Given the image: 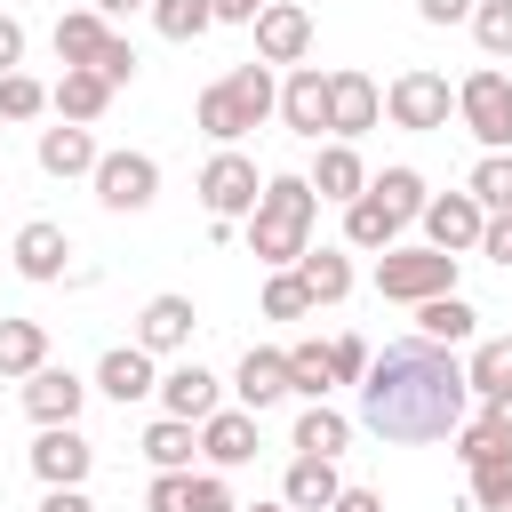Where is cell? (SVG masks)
<instances>
[{
	"label": "cell",
	"mask_w": 512,
	"mask_h": 512,
	"mask_svg": "<svg viewBox=\"0 0 512 512\" xmlns=\"http://www.w3.org/2000/svg\"><path fill=\"white\" fill-rule=\"evenodd\" d=\"M464 400H472L464 368L448 360V344L424 336L384 344V360H368L360 376V424L376 440H448L464 424Z\"/></svg>",
	"instance_id": "cell-1"
},
{
	"label": "cell",
	"mask_w": 512,
	"mask_h": 512,
	"mask_svg": "<svg viewBox=\"0 0 512 512\" xmlns=\"http://www.w3.org/2000/svg\"><path fill=\"white\" fill-rule=\"evenodd\" d=\"M312 216H320V192H312L304 176H264L256 216H248V248H256V264L288 272V264L312 248Z\"/></svg>",
	"instance_id": "cell-2"
},
{
	"label": "cell",
	"mask_w": 512,
	"mask_h": 512,
	"mask_svg": "<svg viewBox=\"0 0 512 512\" xmlns=\"http://www.w3.org/2000/svg\"><path fill=\"white\" fill-rule=\"evenodd\" d=\"M376 296H392V304L456 296V256H440V248H384L376 256Z\"/></svg>",
	"instance_id": "cell-3"
},
{
	"label": "cell",
	"mask_w": 512,
	"mask_h": 512,
	"mask_svg": "<svg viewBox=\"0 0 512 512\" xmlns=\"http://www.w3.org/2000/svg\"><path fill=\"white\" fill-rule=\"evenodd\" d=\"M456 112H464V128L488 144V152H512V80L504 72H472L464 88H456Z\"/></svg>",
	"instance_id": "cell-4"
},
{
	"label": "cell",
	"mask_w": 512,
	"mask_h": 512,
	"mask_svg": "<svg viewBox=\"0 0 512 512\" xmlns=\"http://www.w3.org/2000/svg\"><path fill=\"white\" fill-rule=\"evenodd\" d=\"M256 192H264V176H256V160L248 152H216L208 168H200V200H208V216L232 232V216H256Z\"/></svg>",
	"instance_id": "cell-5"
},
{
	"label": "cell",
	"mask_w": 512,
	"mask_h": 512,
	"mask_svg": "<svg viewBox=\"0 0 512 512\" xmlns=\"http://www.w3.org/2000/svg\"><path fill=\"white\" fill-rule=\"evenodd\" d=\"M152 192H160V160L152 152H104L96 160V200L104 208L136 216V208H152Z\"/></svg>",
	"instance_id": "cell-6"
},
{
	"label": "cell",
	"mask_w": 512,
	"mask_h": 512,
	"mask_svg": "<svg viewBox=\"0 0 512 512\" xmlns=\"http://www.w3.org/2000/svg\"><path fill=\"white\" fill-rule=\"evenodd\" d=\"M376 112H384V96H376L368 72H328V136L336 144H352L360 128H376Z\"/></svg>",
	"instance_id": "cell-7"
},
{
	"label": "cell",
	"mask_w": 512,
	"mask_h": 512,
	"mask_svg": "<svg viewBox=\"0 0 512 512\" xmlns=\"http://www.w3.org/2000/svg\"><path fill=\"white\" fill-rule=\"evenodd\" d=\"M88 464H96V448H88L72 424H40V440H32V472H40L48 488H80Z\"/></svg>",
	"instance_id": "cell-8"
},
{
	"label": "cell",
	"mask_w": 512,
	"mask_h": 512,
	"mask_svg": "<svg viewBox=\"0 0 512 512\" xmlns=\"http://www.w3.org/2000/svg\"><path fill=\"white\" fill-rule=\"evenodd\" d=\"M304 48H312V16L288 8V0H264L256 8V56L264 64H304Z\"/></svg>",
	"instance_id": "cell-9"
},
{
	"label": "cell",
	"mask_w": 512,
	"mask_h": 512,
	"mask_svg": "<svg viewBox=\"0 0 512 512\" xmlns=\"http://www.w3.org/2000/svg\"><path fill=\"white\" fill-rule=\"evenodd\" d=\"M384 104H392V120H400V128H448V104H456V96H448V80H440V72H400Z\"/></svg>",
	"instance_id": "cell-10"
},
{
	"label": "cell",
	"mask_w": 512,
	"mask_h": 512,
	"mask_svg": "<svg viewBox=\"0 0 512 512\" xmlns=\"http://www.w3.org/2000/svg\"><path fill=\"white\" fill-rule=\"evenodd\" d=\"M480 224H488V208H480L472 192H440V200H424V232H432V248H440V256L480 248Z\"/></svg>",
	"instance_id": "cell-11"
},
{
	"label": "cell",
	"mask_w": 512,
	"mask_h": 512,
	"mask_svg": "<svg viewBox=\"0 0 512 512\" xmlns=\"http://www.w3.org/2000/svg\"><path fill=\"white\" fill-rule=\"evenodd\" d=\"M280 120H288L296 136L320 144V128H328V72H320V64H296V72H288V88H280Z\"/></svg>",
	"instance_id": "cell-12"
},
{
	"label": "cell",
	"mask_w": 512,
	"mask_h": 512,
	"mask_svg": "<svg viewBox=\"0 0 512 512\" xmlns=\"http://www.w3.org/2000/svg\"><path fill=\"white\" fill-rule=\"evenodd\" d=\"M192 296H152L144 312H136V352H176V344H192Z\"/></svg>",
	"instance_id": "cell-13"
},
{
	"label": "cell",
	"mask_w": 512,
	"mask_h": 512,
	"mask_svg": "<svg viewBox=\"0 0 512 512\" xmlns=\"http://www.w3.org/2000/svg\"><path fill=\"white\" fill-rule=\"evenodd\" d=\"M80 400H88V384H80L72 368H32V376H24V408H32L40 424H72Z\"/></svg>",
	"instance_id": "cell-14"
},
{
	"label": "cell",
	"mask_w": 512,
	"mask_h": 512,
	"mask_svg": "<svg viewBox=\"0 0 512 512\" xmlns=\"http://www.w3.org/2000/svg\"><path fill=\"white\" fill-rule=\"evenodd\" d=\"M160 408H168L176 424H208V416H216V376H208L200 360H184L176 376H160Z\"/></svg>",
	"instance_id": "cell-15"
},
{
	"label": "cell",
	"mask_w": 512,
	"mask_h": 512,
	"mask_svg": "<svg viewBox=\"0 0 512 512\" xmlns=\"http://www.w3.org/2000/svg\"><path fill=\"white\" fill-rule=\"evenodd\" d=\"M64 256H72V240H64V224H24L16 232V272L24 280H64Z\"/></svg>",
	"instance_id": "cell-16"
},
{
	"label": "cell",
	"mask_w": 512,
	"mask_h": 512,
	"mask_svg": "<svg viewBox=\"0 0 512 512\" xmlns=\"http://www.w3.org/2000/svg\"><path fill=\"white\" fill-rule=\"evenodd\" d=\"M288 272L304 280L312 304H344V296H352V256H344V248H304Z\"/></svg>",
	"instance_id": "cell-17"
},
{
	"label": "cell",
	"mask_w": 512,
	"mask_h": 512,
	"mask_svg": "<svg viewBox=\"0 0 512 512\" xmlns=\"http://www.w3.org/2000/svg\"><path fill=\"white\" fill-rule=\"evenodd\" d=\"M200 456H208V464H248V456H256V416H248V408H216V416L200 424Z\"/></svg>",
	"instance_id": "cell-18"
},
{
	"label": "cell",
	"mask_w": 512,
	"mask_h": 512,
	"mask_svg": "<svg viewBox=\"0 0 512 512\" xmlns=\"http://www.w3.org/2000/svg\"><path fill=\"white\" fill-rule=\"evenodd\" d=\"M304 184H312L320 200H344V208H352V200L368 192V168H360V152H352V144H320V168H312Z\"/></svg>",
	"instance_id": "cell-19"
},
{
	"label": "cell",
	"mask_w": 512,
	"mask_h": 512,
	"mask_svg": "<svg viewBox=\"0 0 512 512\" xmlns=\"http://www.w3.org/2000/svg\"><path fill=\"white\" fill-rule=\"evenodd\" d=\"M232 392H240V408H248V416H264L272 400H288V352H248Z\"/></svg>",
	"instance_id": "cell-20"
},
{
	"label": "cell",
	"mask_w": 512,
	"mask_h": 512,
	"mask_svg": "<svg viewBox=\"0 0 512 512\" xmlns=\"http://www.w3.org/2000/svg\"><path fill=\"white\" fill-rule=\"evenodd\" d=\"M336 488H344V480H336V464H328V456H296V464H288V480H280L288 512H328V504H336Z\"/></svg>",
	"instance_id": "cell-21"
},
{
	"label": "cell",
	"mask_w": 512,
	"mask_h": 512,
	"mask_svg": "<svg viewBox=\"0 0 512 512\" xmlns=\"http://www.w3.org/2000/svg\"><path fill=\"white\" fill-rule=\"evenodd\" d=\"M104 40H112V24H104L96 8H72V16H56V56H64V72L96 64V56H104Z\"/></svg>",
	"instance_id": "cell-22"
},
{
	"label": "cell",
	"mask_w": 512,
	"mask_h": 512,
	"mask_svg": "<svg viewBox=\"0 0 512 512\" xmlns=\"http://www.w3.org/2000/svg\"><path fill=\"white\" fill-rule=\"evenodd\" d=\"M96 136L88 128H40V168L48 176H96Z\"/></svg>",
	"instance_id": "cell-23"
},
{
	"label": "cell",
	"mask_w": 512,
	"mask_h": 512,
	"mask_svg": "<svg viewBox=\"0 0 512 512\" xmlns=\"http://www.w3.org/2000/svg\"><path fill=\"white\" fill-rule=\"evenodd\" d=\"M96 384L128 408V400H144V392H160V376H152V352H136V344H120V352H104V368H96Z\"/></svg>",
	"instance_id": "cell-24"
},
{
	"label": "cell",
	"mask_w": 512,
	"mask_h": 512,
	"mask_svg": "<svg viewBox=\"0 0 512 512\" xmlns=\"http://www.w3.org/2000/svg\"><path fill=\"white\" fill-rule=\"evenodd\" d=\"M48 104H56V112H64L72 128H88V120H96V112L112 104V88H104V80H96V72L80 64V72H64V80L48 88Z\"/></svg>",
	"instance_id": "cell-25"
},
{
	"label": "cell",
	"mask_w": 512,
	"mask_h": 512,
	"mask_svg": "<svg viewBox=\"0 0 512 512\" xmlns=\"http://www.w3.org/2000/svg\"><path fill=\"white\" fill-rule=\"evenodd\" d=\"M48 368V328L40 320H0V376H32Z\"/></svg>",
	"instance_id": "cell-26"
},
{
	"label": "cell",
	"mask_w": 512,
	"mask_h": 512,
	"mask_svg": "<svg viewBox=\"0 0 512 512\" xmlns=\"http://www.w3.org/2000/svg\"><path fill=\"white\" fill-rule=\"evenodd\" d=\"M368 200H376L392 224H408V216H424V200H432V192H424V176H416V168H384V176L368 184Z\"/></svg>",
	"instance_id": "cell-27"
},
{
	"label": "cell",
	"mask_w": 512,
	"mask_h": 512,
	"mask_svg": "<svg viewBox=\"0 0 512 512\" xmlns=\"http://www.w3.org/2000/svg\"><path fill=\"white\" fill-rule=\"evenodd\" d=\"M344 440H352V424H344L328 400H312V408L296 416V456H328V464H336V448H344Z\"/></svg>",
	"instance_id": "cell-28"
},
{
	"label": "cell",
	"mask_w": 512,
	"mask_h": 512,
	"mask_svg": "<svg viewBox=\"0 0 512 512\" xmlns=\"http://www.w3.org/2000/svg\"><path fill=\"white\" fill-rule=\"evenodd\" d=\"M472 304L464 296H432V304H416V328H424V344H464L472 336Z\"/></svg>",
	"instance_id": "cell-29"
},
{
	"label": "cell",
	"mask_w": 512,
	"mask_h": 512,
	"mask_svg": "<svg viewBox=\"0 0 512 512\" xmlns=\"http://www.w3.org/2000/svg\"><path fill=\"white\" fill-rule=\"evenodd\" d=\"M464 384H472L480 400H496V392H512V336H488V344L472 352V368H464Z\"/></svg>",
	"instance_id": "cell-30"
},
{
	"label": "cell",
	"mask_w": 512,
	"mask_h": 512,
	"mask_svg": "<svg viewBox=\"0 0 512 512\" xmlns=\"http://www.w3.org/2000/svg\"><path fill=\"white\" fill-rule=\"evenodd\" d=\"M488 216H512V152H488L480 168H472V184H464Z\"/></svg>",
	"instance_id": "cell-31"
},
{
	"label": "cell",
	"mask_w": 512,
	"mask_h": 512,
	"mask_svg": "<svg viewBox=\"0 0 512 512\" xmlns=\"http://www.w3.org/2000/svg\"><path fill=\"white\" fill-rule=\"evenodd\" d=\"M192 448H200V440H192V424H176V416H160V424L144 432V456H152L160 472H184V464H192Z\"/></svg>",
	"instance_id": "cell-32"
},
{
	"label": "cell",
	"mask_w": 512,
	"mask_h": 512,
	"mask_svg": "<svg viewBox=\"0 0 512 512\" xmlns=\"http://www.w3.org/2000/svg\"><path fill=\"white\" fill-rule=\"evenodd\" d=\"M392 232H400V224H392V216H384L368 192L344 208V240H352V248H392Z\"/></svg>",
	"instance_id": "cell-33"
},
{
	"label": "cell",
	"mask_w": 512,
	"mask_h": 512,
	"mask_svg": "<svg viewBox=\"0 0 512 512\" xmlns=\"http://www.w3.org/2000/svg\"><path fill=\"white\" fill-rule=\"evenodd\" d=\"M328 384H336V368H328V344H296V352H288V392L320 400Z\"/></svg>",
	"instance_id": "cell-34"
},
{
	"label": "cell",
	"mask_w": 512,
	"mask_h": 512,
	"mask_svg": "<svg viewBox=\"0 0 512 512\" xmlns=\"http://www.w3.org/2000/svg\"><path fill=\"white\" fill-rule=\"evenodd\" d=\"M152 24H160V40H200L216 16H208V0H152Z\"/></svg>",
	"instance_id": "cell-35"
},
{
	"label": "cell",
	"mask_w": 512,
	"mask_h": 512,
	"mask_svg": "<svg viewBox=\"0 0 512 512\" xmlns=\"http://www.w3.org/2000/svg\"><path fill=\"white\" fill-rule=\"evenodd\" d=\"M472 40L488 56H512V0H472Z\"/></svg>",
	"instance_id": "cell-36"
},
{
	"label": "cell",
	"mask_w": 512,
	"mask_h": 512,
	"mask_svg": "<svg viewBox=\"0 0 512 512\" xmlns=\"http://www.w3.org/2000/svg\"><path fill=\"white\" fill-rule=\"evenodd\" d=\"M472 504H480V512H512V456L472 464Z\"/></svg>",
	"instance_id": "cell-37"
},
{
	"label": "cell",
	"mask_w": 512,
	"mask_h": 512,
	"mask_svg": "<svg viewBox=\"0 0 512 512\" xmlns=\"http://www.w3.org/2000/svg\"><path fill=\"white\" fill-rule=\"evenodd\" d=\"M264 312H272V320H304V312H312L304 280H296V272H272V280H264Z\"/></svg>",
	"instance_id": "cell-38"
},
{
	"label": "cell",
	"mask_w": 512,
	"mask_h": 512,
	"mask_svg": "<svg viewBox=\"0 0 512 512\" xmlns=\"http://www.w3.org/2000/svg\"><path fill=\"white\" fill-rule=\"evenodd\" d=\"M40 104H48V88H40L32 72H8V80H0V120H32Z\"/></svg>",
	"instance_id": "cell-39"
},
{
	"label": "cell",
	"mask_w": 512,
	"mask_h": 512,
	"mask_svg": "<svg viewBox=\"0 0 512 512\" xmlns=\"http://www.w3.org/2000/svg\"><path fill=\"white\" fill-rule=\"evenodd\" d=\"M88 72H96V80H104V88H120V80H136V48H128V40H120V32H112V40H104V56H96V64H88Z\"/></svg>",
	"instance_id": "cell-40"
},
{
	"label": "cell",
	"mask_w": 512,
	"mask_h": 512,
	"mask_svg": "<svg viewBox=\"0 0 512 512\" xmlns=\"http://www.w3.org/2000/svg\"><path fill=\"white\" fill-rule=\"evenodd\" d=\"M456 456L464 464H488V456H512V440H496L488 424H456Z\"/></svg>",
	"instance_id": "cell-41"
},
{
	"label": "cell",
	"mask_w": 512,
	"mask_h": 512,
	"mask_svg": "<svg viewBox=\"0 0 512 512\" xmlns=\"http://www.w3.org/2000/svg\"><path fill=\"white\" fill-rule=\"evenodd\" d=\"M328 368H336V384H360V376H368V344H360V336H336V344H328Z\"/></svg>",
	"instance_id": "cell-42"
},
{
	"label": "cell",
	"mask_w": 512,
	"mask_h": 512,
	"mask_svg": "<svg viewBox=\"0 0 512 512\" xmlns=\"http://www.w3.org/2000/svg\"><path fill=\"white\" fill-rule=\"evenodd\" d=\"M144 504H152V512H184V504H192V472H160Z\"/></svg>",
	"instance_id": "cell-43"
},
{
	"label": "cell",
	"mask_w": 512,
	"mask_h": 512,
	"mask_svg": "<svg viewBox=\"0 0 512 512\" xmlns=\"http://www.w3.org/2000/svg\"><path fill=\"white\" fill-rule=\"evenodd\" d=\"M184 512H240V504H232V488H224L216 472H200V480H192V504H184Z\"/></svg>",
	"instance_id": "cell-44"
},
{
	"label": "cell",
	"mask_w": 512,
	"mask_h": 512,
	"mask_svg": "<svg viewBox=\"0 0 512 512\" xmlns=\"http://www.w3.org/2000/svg\"><path fill=\"white\" fill-rule=\"evenodd\" d=\"M480 256H496V264L512 272V216H488V224H480Z\"/></svg>",
	"instance_id": "cell-45"
},
{
	"label": "cell",
	"mask_w": 512,
	"mask_h": 512,
	"mask_svg": "<svg viewBox=\"0 0 512 512\" xmlns=\"http://www.w3.org/2000/svg\"><path fill=\"white\" fill-rule=\"evenodd\" d=\"M16 64H24V24H16V16H0V80H8Z\"/></svg>",
	"instance_id": "cell-46"
},
{
	"label": "cell",
	"mask_w": 512,
	"mask_h": 512,
	"mask_svg": "<svg viewBox=\"0 0 512 512\" xmlns=\"http://www.w3.org/2000/svg\"><path fill=\"white\" fill-rule=\"evenodd\" d=\"M416 16H424V24H464L472 0H416Z\"/></svg>",
	"instance_id": "cell-47"
},
{
	"label": "cell",
	"mask_w": 512,
	"mask_h": 512,
	"mask_svg": "<svg viewBox=\"0 0 512 512\" xmlns=\"http://www.w3.org/2000/svg\"><path fill=\"white\" fill-rule=\"evenodd\" d=\"M480 424H488V432H496V440H512V392H496V400H488V408H480Z\"/></svg>",
	"instance_id": "cell-48"
},
{
	"label": "cell",
	"mask_w": 512,
	"mask_h": 512,
	"mask_svg": "<svg viewBox=\"0 0 512 512\" xmlns=\"http://www.w3.org/2000/svg\"><path fill=\"white\" fill-rule=\"evenodd\" d=\"M256 8H264V0H208L216 24H256Z\"/></svg>",
	"instance_id": "cell-49"
},
{
	"label": "cell",
	"mask_w": 512,
	"mask_h": 512,
	"mask_svg": "<svg viewBox=\"0 0 512 512\" xmlns=\"http://www.w3.org/2000/svg\"><path fill=\"white\" fill-rule=\"evenodd\" d=\"M328 512H384V496H376V488H336Z\"/></svg>",
	"instance_id": "cell-50"
},
{
	"label": "cell",
	"mask_w": 512,
	"mask_h": 512,
	"mask_svg": "<svg viewBox=\"0 0 512 512\" xmlns=\"http://www.w3.org/2000/svg\"><path fill=\"white\" fill-rule=\"evenodd\" d=\"M40 512H96V504H88L80 488H48V496H40Z\"/></svg>",
	"instance_id": "cell-51"
},
{
	"label": "cell",
	"mask_w": 512,
	"mask_h": 512,
	"mask_svg": "<svg viewBox=\"0 0 512 512\" xmlns=\"http://www.w3.org/2000/svg\"><path fill=\"white\" fill-rule=\"evenodd\" d=\"M136 8H152V0H96V16H136Z\"/></svg>",
	"instance_id": "cell-52"
},
{
	"label": "cell",
	"mask_w": 512,
	"mask_h": 512,
	"mask_svg": "<svg viewBox=\"0 0 512 512\" xmlns=\"http://www.w3.org/2000/svg\"><path fill=\"white\" fill-rule=\"evenodd\" d=\"M248 512H288V504H248Z\"/></svg>",
	"instance_id": "cell-53"
}]
</instances>
